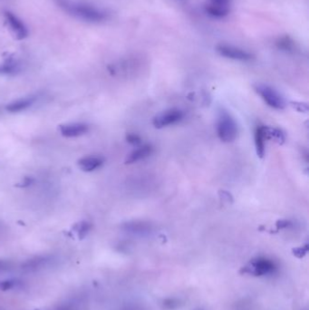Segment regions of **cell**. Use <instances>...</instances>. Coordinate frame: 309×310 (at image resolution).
Listing matches in <instances>:
<instances>
[{
	"instance_id": "obj_23",
	"label": "cell",
	"mask_w": 309,
	"mask_h": 310,
	"mask_svg": "<svg viewBox=\"0 0 309 310\" xmlns=\"http://www.w3.org/2000/svg\"><path fill=\"white\" fill-rule=\"evenodd\" d=\"M13 269V263L11 261L6 260H0V273L10 271Z\"/></svg>"
},
{
	"instance_id": "obj_25",
	"label": "cell",
	"mask_w": 309,
	"mask_h": 310,
	"mask_svg": "<svg viewBox=\"0 0 309 310\" xmlns=\"http://www.w3.org/2000/svg\"><path fill=\"white\" fill-rule=\"evenodd\" d=\"M126 140L128 143H130L131 145H139L142 143V139H141L139 135H137L135 133H129L126 135Z\"/></svg>"
},
{
	"instance_id": "obj_1",
	"label": "cell",
	"mask_w": 309,
	"mask_h": 310,
	"mask_svg": "<svg viewBox=\"0 0 309 310\" xmlns=\"http://www.w3.org/2000/svg\"><path fill=\"white\" fill-rule=\"evenodd\" d=\"M59 8L75 19L98 24L107 20L108 13L96 6L77 0H57Z\"/></svg>"
},
{
	"instance_id": "obj_29",
	"label": "cell",
	"mask_w": 309,
	"mask_h": 310,
	"mask_svg": "<svg viewBox=\"0 0 309 310\" xmlns=\"http://www.w3.org/2000/svg\"><path fill=\"white\" fill-rule=\"evenodd\" d=\"M123 310H142V309H141V308H138V307H136V306H126V307H124V309H123Z\"/></svg>"
},
{
	"instance_id": "obj_21",
	"label": "cell",
	"mask_w": 309,
	"mask_h": 310,
	"mask_svg": "<svg viewBox=\"0 0 309 310\" xmlns=\"http://www.w3.org/2000/svg\"><path fill=\"white\" fill-rule=\"evenodd\" d=\"M91 228V224L87 222V221H82V222L77 224L76 232H77V234H78L79 239L80 240L83 239L89 233Z\"/></svg>"
},
{
	"instance_id": "obj_13",
	"label": "cell",
	"mask_w": 309,
	"mask_h": 310,
	"mask_svg": "<svg viewBox=\"0 0 309 310\" xmlns=\"http://www.w3.org/2000/svg\"><path fill=\"white\" fill-rule=\"evenodd\" d=\"M103 162L104 160L99 156H87L79 160L78 165L83 172H93L99 169Z\"/></svg>"
},
{
	"instance_id": "obj_10",
	"label": "cell",
	"mask_w": 309,
	"mask_h": 310,
	"mask_svg": "<svg viewBox=\"0 0 309 310\" xmlns=\"http://www.w3.org/2000/svg\"><path fill=\"white\" fill-rule=\"evenodd\" d=\"M266 125L259 124L257 125L254 132V139H255L256 152L259 157L262 158L265 156L266 153V140L268 139Z\"/></svg>"
},
{
	"instance_id": "obj_3",
	"label": "cell",
	"mask_w": 309,
	"mask_h": 310,
	"mask_svg": "<svg viewBox=\"0 0 309 310\" xmlns=\"http://www.w3.org/2000/svg\"><path fill=\"white\" fill-rule=\"evenodd\" d=\"M277 269L276 263L268 258L260 257L249 261L240 270L242 274H247L254 277H263L271 275Z\"/></svg>"
},
{
	"instance_id": "obj_26",
	"label": "cell",
	"mask_w": 309,
	"mask_h": 310,
	"mask_svg": "<svg viewBox=\"0 0 309 310\" xmlns=\"http://www.w3.org/2000/svg\"><path fill=\"white\" fill-rule=\"evenodd\" d=\"M276 226L277 229H286L292 226V222L289 219H279L276 221Z\"/></svg>"
},
{
	"instance_id": "obj_5",
	"label": "cell",
	"mask_w": 309,
	"mask_h": 310,
	"mask_svg": "<svg viewBox=\"0 0 309 310\" xmlns=\"http://www.w3.org/2000/svg\"><path fill=\"white\" fill-rule=\"evenodd\" d=\"M184 112L178 108L165 110L154 116L153 120V126L157 129L165 128L180 123L184 119Z\"/></svg>"
},
{
	"instance_id": "obj_27",
	"label": "cell",
	"mask_w": 309,
	"mask_h": 310,
	"mask_svg": "<svg viewBox=\"0 0 309 310\" xmlns=\"http://www.w3.org/2000/svg\"><path fill=\"white\" fill-rule=\"evenodd\" d=\"M230 1H231V0H210V3L230 7Z\"/></svg>"
},
{
	"instance_id": "obj_2",
	"label": "cell",
	"mask_w": 309,
	"mask_h": 310,
	"mask_svg": "<svg viewBox=\"0 0 309 310\" xmlns=\"http://www.w3.org/2000/svg\"><path fill=\"white\" fill-rule=\"evenodd\" d=\"M217 134L223 143H232L239 134V127L235 119L225 110L218 112L217 120Z\"/></svg>"
},
{
	"instance_id": "obj_30",
	"label": "cell",
	"mask_w": 309,
	"mask_h": 310,
	"mask_svg": "<svg viewBox=\"0 0 309 310\" xmlns=\"http://www.w3.org/2000/svg\"><path fill=\"white\" fill-rule=\"evenodd\" d=\"M193 310H203L202 309V308H195V309Z\"/></svg>"
},
{
	"instance_id": "obj_17",
	"label": "cell",
	"mask_w": 309,
	"mask_h": 310,
	"mask_svg": "<svg viewBox=\"0 0 309 310\" xmlns=\"http://www.w3.org/2000/svg\"><path fill=\"white\" fill-rule=\"evenodd\" d=\"M267 131V136L268 139H273L275 141L277 142L279 145H282L286 140L284 132H282L279 129L275 128V127H266Z\"/></svg>"
},
{
	"instance_id": "obj_12",
	"label": "cell",
	"mask_w": 309,
	"mask_h": 310,
	"mask_svg": "<svg viewBox=\"0 0 309 310\" xmlns=\"http://www.w3.org/2000/svg\"><path fill=\"white\" fill-rule=\"evenodd\" d=\"M153 153V147L151 145H145L139 147L138 149L134 150L133 152L130 153L126 158L125 163L126 164H132L135 163L137 161L145 160L146 158L152 155Z\"/></svg>"
},
{
	"instance_id": "obj_15",
	"label": "cell",
	"mask_w": 309,
	"mask_h": 310,
	"mask_svg": "<svg viewBox=\"0 0 309 310\" xmlns=\"http://www.w3.org/2000/svg\"><path fill=\"white\" fill-rule=\"evenodd\" d=\"M230 7L210 3L205 7V12L214 18H224L230 14Z\"/></svg>"
},
{
	"instance_id": "obj_7",
	"label": "cell",
	"mask_w": 309,
	"mask_h": 310,
	"mask_svg": "<svg viewBox=\"0 0 309 310\" xmlns=\"http://www.w3.org/2000/svg\"><path fill=\"white\" fill-rule=\"evenodd\" d=\"M4 16L6 23L13 35L15 36V38L18 40H22V39L27 38L29 30L24 24V22L21 20L19 17L10 11H6Z\"/></svg>"
},
{
	"instance_id": "obj_11",
	"label": "cell",
	"mask_w": 309,
	"mask_h": 310,
	"mask_svg": "<svg viewBox=\"0 0 309 310\" xmlns=\"http://www.w3.org/2000/svg\"><path fill=\"white\" fill-rule=\"evenodd\" d=\"M123 230L124 232H128L130 234L136 236L149 235L153 228L151 224L143 221H129L123 225Z\"/></svg>"
},
{
	"instance_id": "obj_18",
	"label": "cell",
	"mask_w": 309,
	"mask_h": 310,
	"mask_svg": "<svg viewBox=\"0 0 309 310\" xmlns=\"http://www.w3.org/2000/svg\"><path fill=\"white\" fill-rule=\"evenodd\" d=\"M21 286H22V281L19 279L10 278V279L0 280V290H3V291L19 289Z\"/></svg>"
},
{
	"instance_id": "obj_19",
	"label": "cell",
	"mask_w": 309,
	"mask_h": 310,
	"mask_svg": "<svg viewBox=\"0 0 309 310\" xmlns=\"http://www.w3.org/2000/svg\"><path fill=\"white\" fill-rule=\"evenodd\" d=\"M19 66L17 63L9 61V62L5 63L3 65L0 66V74L2 75H13V74H17L19 71Z\"/></svg>"
},
{
	"instance_id": "obj_16",
	"label": "cell",
	"mask_w": 309,
	"mask_h": 310,
	"mask_svg": "<svg viewBox=\"0 0 309 310\" xmlns=\"http://www.w3.org/2000/svg\"><path fill=\"white\" fill-rule=\"evenodd\" d=\"M276 46L278 49L286 52H293L296 47L295 42L293 41L292 38H289L288 36L278 38L276 41Z\"/></svg>"
},
{
	"instance_id": "obj_20",
	"label": "cell",
	"mask_w": 309,
	"mask_h": 310,
	"mask_svg": "<svg viewBox=\"0 0 309 310\" xmlns=\"http://www.w3.org/2000/svg\"><path fill=\"white\" fill-rule=\"evenodd\" d=\"M82 305L80 302L70 300L59 304L58 306H55L54 310H82Z\"/></svg>"
},
{
	"instance_id": "obj_22",
	"label": "cell",
	"mask_w": 309,
	"mask_h": 310,
	"mask_svg": "<svg viewBox=\"0 0 309 310\" xmlns=\"http://www.w3.org/2000/svg\"><path fill=\"white\" fill-rule=\"evenodd\" d=\"M181 305V300L177 298H166L162 301V307L164 309L174 310Z\"/></svg>"
},
{
	"instance_id": "obj_24",
	"label": "cell",
	"mask_w": 309,
	"mask_h": 310,
	"mask_svg": "<svg viewBox=\"0 0 309 310\" xmlns=\"http://www.w3.org/2000/svg\"><path fill=\"white\" fill-rule=\"evenodd\" d=\"M308 251V246L305 245L304 247H300V248H293V254L297 258H303L305 256V254Z\"/></svg>"
},
{
	"instance_id": "obj_6",
	"label": "cell",
	"mask_w": 309,
	"mask_h": 310,
	"mask_svg": "<svg viewBox=\"0 0 309 310\" xmlns=\"http://www.w3.org/2000/svg\"><path fill=\"white\" fill-rule=\"evenodd\" d=\"M216 50L223 58L235 61H241V62L250 61L254 58V55L247 50L231 45H218Z\"/></svg>"
},
{
	"instance_id": "obj_9",
	"label": "cell",
	"mask_w": 309,
	"mask_h": 310,
	"mask_svg": "<svg viewBox=\"0 0 309 310\" xmlns=\"http://www.w3.org/2000/svg\"><path fill=\"white\" fill-rule=\"evenodd\" d=\"M89 131V126L83 123H74V124H64L60 126V132L63 136L78 137L86 134Z\"/></svg>"
},
{
	"instance_id": "obj_8",
	"label": "cell",
	"mask_w": 309,
	"mask_h": 310,
	"mask_svg": "<svg viewBox=\"0 0 309 310\" xmlns=\"http://www.w3.org/2000/svg\"><path fill=\"white\" fill-rule=\"evenodd\" d=\"M53 261L54 257L49 255L34 257L21 265V269L25 273L38 272L42 269L47 268Z\"/></svg>"
},
{
	"instance_id": "obj_14",
	"label": "cell",
	"mask_w": 309,
	"mask_h": 310,
	"mask_svg": "<svg viewBox=\"0 0 309 310\" xmlns=\"http://www.w3.org/2000/svg\"><path fill=\"white\" fill-rule=\"evenodd\" d=\"M35 101H36V98L34 96L25 97V98L18 99L17 101H14L12 103H9L6 109H7V111L10 112H22L30 107L35 103Z\"/></svg>"
},
{
	"instance_id": "obj_4",
	"label": "cell",
	"mask_w": 309,
	"mask_h": 310,
	"mask_svg": "<svg viewBox=\"0 0 309 310\" xmlns=\"http://www.w3.org/2000/svg\"><path fill=\"white\" fill-rule=\"evenodd\" d=\"M254 90L269 107L276 110H283L287 106V102L280 93L274 87L266 83H257Z\"/></svg>"
},
{
	"instance_id": "obj_28",
	"label": "cell",
	"mask_w": 309,
	"mask_h": 310,
	"mask_svg": "<svg viewBox=\"0 0 309 310\" xmlns=\"http://www.w3.org/2000/svg\"><path fill=\"white\" fill-rule=\"evenodd\" d=\"M34 182V179L32 177H25L23 182H22V185L21 187H29Z\"/></svg>"
}]
</instances>
